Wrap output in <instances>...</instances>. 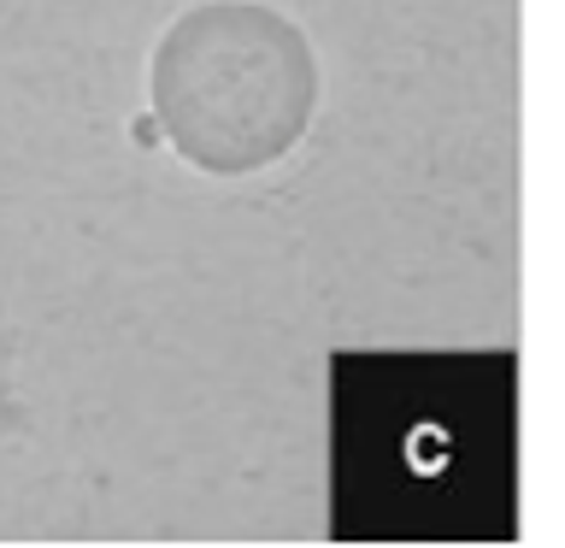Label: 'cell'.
Returning <instances> with one entry per match:
<instances>
[{
	"mask_svg": "<svg viewBox=\"0 0 565 548\" xmlns=\"http://www.w3.org/2000/svg\"><path fill=\"white\" fill-rule=\"evenodd\" d=\"M148 106L189 166L218 177L265 171L318 113L312 35L265 0H201L159 30Z\"/></svg>",
	"mask_w": 565,
	"mask_h": 548,
	"instance_id": "obj_1",
	"label": "cell"
}]
</instances>
